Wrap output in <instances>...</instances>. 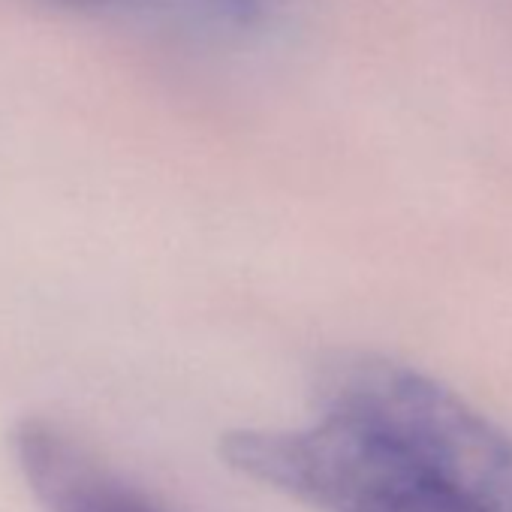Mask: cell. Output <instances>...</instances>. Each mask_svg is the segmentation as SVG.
Listing matches in <instances>:
<instances>
[{
	"label": "cell",
	"instance_id": "cell-4",
	"mask_svg": "<svg viewBox=\"0 0 512 512\" xmlns=\"http://www.w3.org/2000/svg\"><path fill=\"white\" fill-rule=\"evenodd\" d=\"M58 4H67V7H103L109 0H58Z\"/></svg>",
	"mask_w": 512,
	"mask_h": 512
},
{
	"label": "cell",
	"instance_id": "cell-3",
	"mask_svg": "<svg viewBox=\"0 0 512 512\" xmlns=\"http://www.w3.org/2000/svg\"><path fill=\"white\" fill-rule=\"evenodd\" d=\"M178 4L208 28L226 34H247L256 25H263L272 0H178Z\"/></svg>",
	"mask_w": 512,
	"mask_h": 512
},
{
	"label": "cell",
	"instance_id": "cell-2",
	"mask_svg": "<svg viewBox=\"0 0 512 512\" xmlns=\"http://www.w3.org/2000/svg\"><path fill=\"white\" fill-rule=\"evenodd\" d=\"M320 416L365 422L491 512H512V437L434 377L377 353H338L317 374Z\"/></svg>",
	"mask_w": 512,
	"mask_h": 512
},
{
	"label": "cell",
	"instance_id": "cell-1",
	"mask_svg": "<svg viewBox=\"0 0 512 512\" xmlns=\"http://www.w3.org/2000/svg\"><path fill=\"white\" fill-rule=\"evenodd\" d=\"M220 458L238 476L320 512H491L395 440L347 416L287 431H229Z\"/></svg>",
	"mask_w": 512,
	"mask_h": 512
}]
</instances>
